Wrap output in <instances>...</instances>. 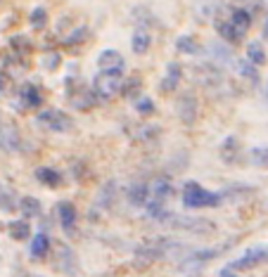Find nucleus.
Wrapping results in <instances>:
<instances>
[{"label": "nucleus", "instance_id": "f257e3e1", "mask_svg": "<svg viewBox=\"0 0 268 277\" xmlns=\"http://www.w3.org/2000/svg\"><path fill=\"white\" fill-rule=\"evenodd\" d=\"M221 199H223L221 192H211L197 183H188L185 192H183V206L185 209H209V206H218Z\"/></svg>", "mask_w": 268, "mask_h": 277}, {"label": "nucleus", "instance_id": "f03ea898", "mask_svg": "<svg viewBox=\"0 0 268 277\" xmlns=\"http://www.w3.org/2000/svg\"><path fill=\"white\" fill-rule=\"evenodd\" d=\"M93 90L102 100L114 97L121 90V71H100L93 79Z\"/></svg>", "mask_w": 268, "mask_h": 277}, {"label": "nucleus", "instance_id": "7ed1b4c3", "mask_svg": "<svg viewBox=\"0 0 268 277\" xmlns=\"http://www.w3.org/2000/svg\"><path fill=\"white\" fill-rule=\"evenodd\" d=\"M38 123H43L45 128H50L55 133H67L71 131V119H69L64 111H57V109H45L38 114Z\"/></svg>", "mask_w": 268, "mask_h": 277}, {"label": "nucleus", "instance_id": "20e7f679", "mask_svg": "<svg viewBox=\"0 0 268 277\" xmlns=\"http://www.w3.org/2000/svg\"><path fill=\"white\" fill-rule=\"evenodd\" d=\"M268 261V247H252V249H247L244 256H240L238 261H233L228 265V270H247V268H254V265L264 263Z\"/></svg>", "mask_w": 268, "mask_h": 277}, {"label": "nucleus", "instance_id": "39448f33", "mask_svg": "<svg viewBox=\"0 0 268 277\" xmlns=\"http://www.w3.org/2000/svg\"><path fill=\"white\" fill-rule=\"evenodd\" d=\"M166 223H174L176 227H180V230H188V232H209L214 223H209V221H204V218H192V216H185V218H176V216H169L166 218Z\"/></svg>", "mask_w": 268, "mask_h": 277}, {"label": "nucleus", "instance_id": "423d86ee", "mask_svg": "<svg viewBox=\"0 0 268 277\" xmlns=\"http://www.w3.org/2000/svg\"><path fill=\"white\" fill-rule=\"evenodd\" d=\"M0 149H5V152H19L22 149V135L10 123L0 126Z\"/></svg>", "mask_w": 268, "mask_h": 277}, {"label": "nucleus", "instance_id": "0eeeda50", "mask_svg": "<svg viewBox=\"0 0 268 277\" xmlns=\"http://www.w3.org/2000/svg\"><path fill=\"white\" fill-rule=\"evenodd\" d=\"M57 218H60L62 230H64L67 235H71L74 227H76V206H74L71 201H60V204H57Z\"/></svg>", "mask_w": 268, "mask_h": 277}, {"label": "nucleus", "instance_id": "6e6552de", "mask_svg": "<svg viewBox=\"0 0 268 277\" xmlns=\"http://www.w3.org/2000/svg\"><path fill=\"white\" fill-rule=\"evenodd\" d=\"M100 71H123V57L117 50H102L97 57Z\"/></svg>", "mask_w": 268, "mask_h": 277}, {"label": "nucleus", "instance_id": "1a4fd4ad", "mask_svg": "<svg viewBox=\"0 0 268 277\" xmlns=\"http://www.w3.org/2000/svg\"><path fill=\"white\" fill-rule=\"evenodd\" d=\"M171 192H174V185H171V180H166V178H157V180H152V185H149V199L164 201L166 197H171Z\"/></svg>", "mask_w": 268, "mask_h": 277}, {"label": "nucleus", "instance_id": "9d476101", "mask_svg": "<svg viewBox=\"0 0 268 277\" xmlns=\"http://www.w3.org/2000/svg\"><path fill=\"white\" fill-rule=\"evenodd\" d=\"M57 265L64 270V273H76L79 268H76V256H74V251L69 249V247H57Z\"/></svg>", "mask_w": 268, "mask_h": 277}, {"label": "nucleus", "instance_id": "9b49d317", "mask_svg": "<svg viewBox=\"0 0 268 277\" xmlns=\"http://www.w3.org/2000/svg\"><path fill=\"white\" fill-rule=\"evenodd\" d=\"M216 31H218L221 38L228 40V43H240L242 36H244V31H240L233 22H216Z\"/></svg>", "mask_w": 268, "mask_h": 277}, {"label": "nucleus", "instance_id": "f8f14e48", "mask_svg": "<svg viewBox=\"0 0 268 277\" xmlns=\"http://www.w3.org/2000/svg\"><path fill=\"white\" fill-rule=\"evenodd\" d=\"M36 180L48 185V187H57V185H62V175L50 166H40V168H36Z\"/></svg>", "mask_w": 268, "mask_h": 277}, {"label": "nucleus", "instance_id": "ddd939ff", "mask_svg": "<svg viewBox=\"0 0 268 277\" xmlns=\"http://www.w3.org/2000/svg\"><path fill=\"white\" fill-rule=\"evenodd\" d=\"M149 45H152V36H149L145 28H138V31L133 33V38H131V48H133V53L145 55L149 50Z\"/></svg>", "mask_w": 268, "mask_h": 277}, {"label": "nucleus", "instance_id": "4468645a", "mask_svg": "<svg viewBox=\"0 0 268 277\" xmlns=\"http://www.w3.org/2000/svg\"><path fill=\"white\" fill-rule=\"evenodd\" d=\"M128 201H131L133 206H143V204H148L149 201V185H143V183L133 185V187L128 190Z\"/></svg>", "mask_w": 268, "mask_h": 277}, {"label": "nucleus", "instance_id": "2eb2a0df", "mask_svg": "<svg viewBox=\"0 0 268 277\" xmlns=\"http://www.w3.org/2000/svg\"><path fill=\"white\" fill-rule=\"evenodd\" d=\"M48 249H50V239H48L45 232H40V235L31 239V251L29 253H31V258H43L48 253Z\"/></svg>", "mask_w": 268, "mask_h": 277}, {"label": "nucleus", "instance_id": "dca6fc26", "mask_svg": "<svg viewBox=\"0 0 268 277\" xmlns=\"http://www.w3.org/2000/svg\"><path fill=\"white\" fill-rule=\"evenodd\" d=\"M247 59L252 62V64L261 66L266 62V53H264V45L259 43V40H252V43H247Z\"/></svg>", "mask_w": 268, "mask_h": 277}, {"label": "nucleus", "instance_id": "f3484780", "mask_svg": "<svg viewBox=\"0 0 268 277\" xmlns=\"http://www.w3.org/2000/svg\"><path fill=\"white\" fill-rule=\"evenodd\" d=\"M178 81H180V66L174 62V64H169V69H166V79H164V83H161V90L164 92L176 90Z\"/></svg>", "mask_w": 268, "mask_h": 277}, {"label": "nucleus", "instance_id": "a211bd4d", "mask_svg": "<svg viewBox=\"0 0 268 277\" xmlns=\"http://www.w3.org/2000/svg\"><path fill=\"white\" fill-rule=\"evenodd\" d=\"M19 211L24 213L27 218H33V216H40V201L33 197H22L19 199Z\"/></svg>", "mask_w": 268, "mask_h": 277}, {"label": "nucleus", "instance_id": "6ab92c4d", "mask_svg": "<svg viewBox=\"0 0 268 277\" xmlns=\"http://www.w3.org/2000/svg\"><path fill=\"white\" fill-rule=\"evenodd\" d=\"M178 111H180L183 121H192V119H195V114H197V102L192 100V95H185V97L180 100Z\"/></svg>", "mask_w": 268, "mask_h": 277}, {"label": "nucleus", "instance_id": "aec40b11", "mask_svg": "<svg viewBox=\"0 0 268 277\" xmlns=\"http://www.w3.org/2000/svg\"><path fill=\"white\" fill-rule=\"evenodd\" d=\"M19 97H22V102H24L27 107H38L40 100H43L36 85H24V88H22V92H19Z\"/></svg>", "mask_w": 268, "mask_h": 277}, {"label": "nucleus", "instance_id": "412c9836", "mask_svg": "<svg viewBox=\"0 0 268 277\" xmlns=\"http://www.w3.org/2000/svg\"><path fill=\"white\" fill-rule=\"evenodd\" d=\"M230 22L240 28V31H249V27H252V14L247 12V10H233Z\"/></svg>", "mask_w": 268, "mask_h": 277}, {"label": "nucleus", "instance_id": "4be33fe9", "mask_svg": "<svg viewBox=\"0 0 268 277\" xmlns=\"http://www.w3.org/2000/svg\"><path fill=\"white\" fill-rule=\"evenodd\" d=\"M176 48H178V53H183V55L200 53V45L195 43V38H190V36H180V38L176 40Z\"/></svg>", "mask_w": 268, "mask_h": 277}, {"label": "nucleus", "instance_id": "5701e85b", "mask_svg": "<svg viewBox=\"0 0 268 277\" xmlns=\"http://www.w3.org/2000/svg\"><path fill=\"white\" fill-rule=\"evenodd\" d=\"M10 235L14 239H27L29 237V223L27 221H14L10 223Z\"/></svg>", "mask_w": 268, "mask_h": 277}, {"label": "nucleus", "instance_id": "b1692460", "mask_svg": "<svg viewBox=\"0 0 268 277\" xmlns=\"http://www.w3.org/2000/svg\"><path fill=\"white\" fill-rule=\"evenodd\" d=\"M249 159L259 164V166H268V147H254L249 152Z\"/></svg>", "mask_w": 268, "mask_h": 277}, {"label": "nucleus", "instance_id": "393cba45", "mask_svg": "<svg viewBox=\"0 0 268 277\" xmlns=\"http://www.w3.org/2000/svg\"><path fill=\"white\" fill-rule=\"evenodd\" d=\"M45 22H48V12H45L43 7H36V10L31 12V24H33V27H45Z\"/></svg>", "mask_w": 268, "mask_h": 277}, {"label": "nucleus", "instance_id": "a878e982", "mask_svg": "<svg viewBox=\"0 0 268 277\" xmlns=\"http://www.w3.org/2000/svg\"><path fill=\"white\" fill-rule=\"evenodd\" d=\"M135 109H138L140 114H152V111H154V105H152V100L143 97V100H138V102H135Z\"/></svg>", "mask_w": 268, "mask_h": 277}, {"label": "nucleus", "instance_id": "bb28decb", "mask_svg": "<svg viewBox=\"0 0 268 277\" xmlns=\"http://www.w3.org/2000/svg\"><path fill=\"white\" fill-rule=\"evenodd\" d=\"M254 66L256 64H247V62H242V64H240V74H242V76H249L252 81H256V79H259V74H256Z\"/></svg>", "mask_w": 268, "mask_h": 277}, {"label": "nucleus", "instance_id": "cd10ccee", "mask_svg": "<svg viewBox=\"0 0 268 277\" xmlns=\"http://www.w3.org/2000/svg\"><path fill=\"white\" fill-rule=\"evenodd\" d=\"M86 36H88V31H86V28H81L79 33H71V36H69V40H67V43H74V40H79V38H86Z\"/></svg>", "mask_w": 268, "mask_h": 277}, {"label": "nucleus", "instance_id": "c85d7f7f", "mask_svg": "<svg viewBox=\"0 0 268 277\" xmlns=\"http://www.w3.org/2000/svg\"><path fill=\"white\" fill-rule=\"evenodd\" d=\"M60 64V55H48V69H55Z\"/></svg>", "mask_w": 268, "mask_h": 277}, {"label": "nucleus", "instance_id": "c756f323", "mask_svg": "<svg viewBox=\"0 0 268 277\" xmlns=\"http://www.w3.org/2000/svg\"><path fill=\"white\" fill-rule=\"evenodd\" d=\"M264 36L268 38V19H266V27H264Z\"/></svg>", "mask_w": 268, "mask_h": 277}]
</instances>
